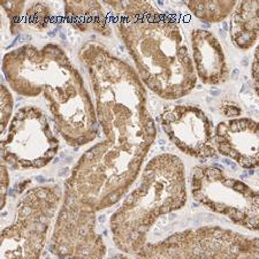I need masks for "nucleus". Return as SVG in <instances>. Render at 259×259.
<instances>
[{"label": "nucleus", "instance_id": "1", "mask_svg": "<svg viewBox=\"0 0 259 259\" xmlns=\"http://www.w3.org/2000/svg\"><path fill=\"white\" fill-rule=\"evenodd\" d=\"M105 140L91 146L65 181L61 206L90 215L115 205L131 189L157 136L139 74L97 43L80 50Z\"/></svg>", "mask_w": 259, "mask_h": 259}, {"label": "nucleus", "instance_id": "2", "mask_svg": "<svg viewBox=\"0 0 259 259\" xmlns=\"http://www.w3.org/2000/svg\"><path fill=\"white\" fill-rule=\"evenodd\" d=\"M3 73L16 94L44 95L54 128L68 145L77 149L98 136L95 104L80 72L58 44L12 50L3 58Z\"/></svg>", "mask_w": 259, "mask_h": 259}, {"label": "nucleus", "instance_id": "3", "mask_svg": "<svg viewBox=\"0 0 259 259\" xmlns=\"http://www.w3.org/2000/svg\"><path fill=\"white\" fill-rule=\"evenodd\" d=\"M113 19L136 73L152 93L174 100L195 89L197 75L194 61L181 28L174 20L150 3L140 13Z\"/></svg>", "mask_w": 259, "mask_h": 259}, {"label": "nucleus", "instance_id": "4", "mask_svg": "<svg viewBox=\"0 0 259 259\" xmlns=\"http://www.w3.org/2000/svg\"><path fill=\"white\" fill-rule=\"evenodd\" d=\"M188 199L185 165L173 153L158 154L142 170L140 183L112 214L110 228L116 248L135 254L162 215L180 210Z\"/></svg>", "mask_w": 259, "mask_h": 259}, {"label": "nucleus", "instance_id": "5", "mask_svg": "<svg viewBox=\"0 0 259 259\" xmlns=\"http://www.w3.org/2000/svg\"><path fill=\"white\" fill-rule=\"evenodd\" d=\"M136 259H259V237L219 226H202L146 243Z\"/></svg>", "mask_w": 259, "mask_h": 259}, {"label": "nucleus", "instance_id": "6", "mask_svg": "<svg viewBox=\"0 0 259 259\" xmlns=\"http://www.w3.org/2000/svg\"><path fill=\"white\" fill-rule=\"evenodd\" d=\"M62 198L58 185L28 189L19 200L14 221L2 232V259H40Z\"/></svg>", "mask_w": 259, "mask_h": 259}, {"label": "nucleus", "instance_id": "7", "mask_svg": "<svg viewBox=\"0 0 259 259\" xmlns=\"http://www.w3.org/2000/svg\"><path fill=\"white\" fill-rule=\"evenodd\" d=\"M194 199L233 224L259 233V191L229 177L220 166H196L191 170Z\"/></svg>", "mask_w": 259, "mask_h": 259}, {"label": "nucleus", "instance_id": "8", "mask_svg": "<svg viewBox=\"0 0 259 259\" xmlns=\"http://www.w3.org/2000/svg\"><path fill=\"white\" fill-rule=\"evenodd\" d=\"M59 140L39 107L19 108L2 142L3 164L13 170L41 169L56 158Z\"/></svg>", "mask_w": 259, "mask_h": 259}, {"label": "nucleus", "instance_id": "9", "mask_svg": "<svg viewBox=\"0 0 259 259\" xmlns=\"http://www.w3.org/2000/svg\"><path fill=\"white\" fill-rule=\"evenodd\" d=\"M160 124L182 153L196 159L215 158V128L205 112L193 105H172L160 114Z\"/></svg>", "mask_w": 259, "mask_h": 259}, {"label": "nucleus", "instance_id": "10", "mask_svg": "<svg viewBox=\"0 0 259 259\" xmlns=\"http://www.w3.org/2000/svg\"><path fill=\"white\" fill-rule=\"evenodd\" d=\"M217 152L243 169L259 168V121L231 119L215 127Z\"/></svg>", "mask_w": 259, "mask_h": 259}, {"label": "nucleus", "instance_id": "11", "mask_svg": "<svg viewBox=\"0 0 259 259\" xmlns=\"http://www.w3.org/2000/svg\"><path fill=\"white\" fill-rule=\"evenodd\" d=\"M197 78L203 84L218 85L228 80L229 69L223 47L211 31L195 29L190 35Z\"/></svg>", "mask_w": 259, "mask_h": 259}, {"label": "nucleus", "instance_id": "12", "mask_svg": "<svg viewBox=\"0 0 259 259\" xmlns=\"http://www.w3.org/2000/svg\"><path fill=\"white\" fill-rule=\"evenodd\" d=\"M65 15L69 24L83 32L94 31L110 37L112 28L104 6L98 2H66Z\"/></svg>", "mask_w": 259, "mask_h": 259}, {"label": "nucleus", "instance_id": "13", "mask_svg": "<svg viewBox=\"0 0 259 259\" xmlns=\"http://www.w3.org/2000/svg\"><path fill=\"white\" fill-rule=\"evenodd\" d=\"M229 35L241 50L252 48L259 38V2H239L231 15Z\"/></svg>", "mask_w": 259, "mask_h": 259}, {"label": "nucleus", "instance_id": "14", "mask_svg": "<svg viewBox=\"0 0 259 259\" xmlns=\"http://www.w3.org/2000/svg\"><path fill=\"white\" fill-rule=\"evenodd\" d=\"M186 6L196 18L207 23H215L232 15L236 2H187Z\"/></svg>", "mask_w": 259, "mask_h": 259}, {"label": "nucleus", "instance_id": "15", "mask_svg": "<svg viewBox=\"0 0 259 259\" xmlns=\"http://www.w3.org/2000/svg\"><path fill=\"white\" fill-rule=\"evenodd\" d=\"M50 18H51V11L48 4L45 3H32L29 4L26 20L29 26H31L36 30H44L48 27Z\"/></svg>", "mask_w": 259, "mask_h": 259}, {"label": "nucleus", "instance_id": "16", "mask_svg": "<svg viewBox=\"0 0 259 259\" xmlns=\"http://www.w3.org/2000/svg\"><path fill=\"white\" fill-rule=\"evenodd\" d=\"M0 94H2L0 96V98H2V104H0V107H2V113H0V116H2V134H4L11 123L12 111H13V97H12L10 90L5 84H2Z\"/></svg>", "mask_w": 259, "mask_h": 259}, {"label": "nucleus", "instance_id": "17", "mask_svg": "<svg viewBox=\"0 0 259 259\" xmlns=\"http://www.w3.org/2000/svg\"><path fill=\"white\" fill-rule=\"evenodd\" d=\"M27 4L24 2H3L2 3V7L5 10L6 14L8 18L11 20V29L12 32L15 29V27H18L20 29V19H21V14H22V11L24 10Z\"/></svg>", "mask_w": 259, "mask_h": 259}, {"label": "nucleus", "instance_id": "18", "mask_svg": "<svg viewBox=\"0 0 259 259\" xmlns=\"http://www.w3.org/2000/svg\"><path fill=\"white\" fill-rule=\"evenodd\" d=\"M220 111L226 118L229 119H237L242 114V108L234 102H225L220 106Z\"/></svg>", "mask_w": 259, "mask_h": 259}, {"label": "nucleus", "instance_id": "19", "mask_svg": "<svg viewBox=\"0 0 259 259\" xmlns=\"http://www.w3.org/2000/svg\"><path fill=\"white\" fill-rule=\"evenodd\" d=\"M8 167L2 165V208L5 207L7 190L10 188V175H8Z\"/></svg>", "mask_w": 259, "mask_h": 259}, {"label": "nucleus", "instance_id": "20", "mask_svg": "<svg viewBox=\"0 0 259 259\" xmlns=\"http://www.w3.org/2000/svg\"><path fill=\"white\" fill-rule=\"evenodd\" d=\"M251 76H252V81H253V88H254V90H256L257 95L259 96V44L256 49V52H254Z\"/></svg>", "mask_w": 259, "mask_h": 259}, {"label": "nucleus", "instance_id": "21", "mask_svg": "<svg viewBox=\"0 0 259 259\" xmlns=\"http://www.w3.org/2000/svg\"><path fill=\"white\" fill-rule=\"evenodd\" d=\"M110 259H129V257H128V254L120 253V254H115V256L111 257Z\"/></svg>", "mask_w": 259, "mask_h": 259}]
</instances>
